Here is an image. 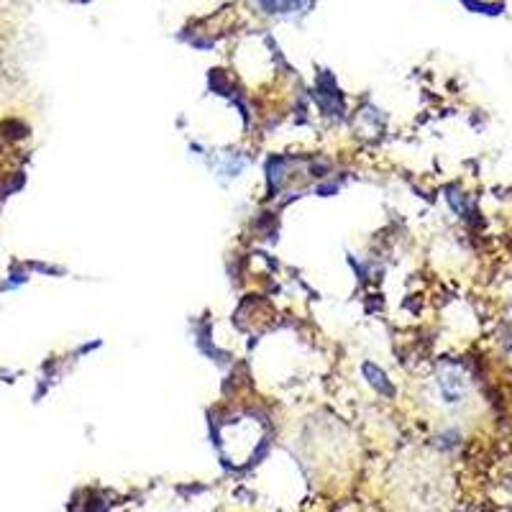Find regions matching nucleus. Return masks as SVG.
Here are the masks:
<instances>
[]
</instances>
